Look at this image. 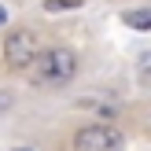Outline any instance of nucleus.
Wrapping results in <instances>:
<instances>
[{
  "label": "nucleus",
  "mask_w": 151,
  "mask_h": 151,
  "mask_svg": "<svg viewBox=\"0 0 151 151\" xmlns=\"http://www.w3.org/2000/svg\"><path fill=\"white\" fill-rule=\"evenodd\" d=\"M133 29H151V11H125L122 15Z\"/></svg>",
  "instance_id": "20e7f679"
},
{
  "label": "nucleus",
  "mask_w": 151,
  "mask_h": 151,
  "mask_svg": "<svg viewBox=\"0 0 151 151\" xmlns=\"http://www.w3.org/2000/svg\"><path fill=\"white\" fill-rule=\"evenodd\" d=\"M4 22H7V15H4V7H0V26H4Z\"/></svg>",
  "instance_id": "423d86ee"
},
{
  "label": "nucleus",
  "mask_w": 151,
  "mask_h": 151,
  "mask_svg": "<svg viewBox=\"0 0 151 151\" xmlns=\"http://www.w3.org/2000/svg\"><path fill=\"white\" fill-rule=\"evenodd\" d=\"M4 55H7V66L11 70H26L29 63H37V37L29 29H15L4 41Z\"/></svg>",
  "instance_id": "f03ea898"
},
{
  "label": "nucleus",
  "mask_w": 151,
  "mask_h": 151,
  "mask_svg": "<svg viewBox=\"0 0 151 151\" xmlns=\"http://www.w3.org/2000/svg\"><path fill=\"white\" fill-rule=\"evenodd\" d=\"M74 70H78V59H74V52H66V48H48V52L37 55V74H41V81L63 85V81L74 78Z\"/></svg>",
  "instance_id": "f257e3e1"
},
{
  "label": "nucleus",
  "mask_w": 151,
  "mask_h": 151,
  "mask_svg": "<svg viewBox=\"0 0 151 151\" xmlns=\"http://www.w3.org/2000/svg\"><path fill=\"white\" fill-rule=\"evenodd\" d=\"M81 0H44V7L48 11H59V7H78Z\"/></svg>",
  "instance_id": "39448f33"
},
{
  "label": "nucleus",
  "mask_w": 151,
  "mask_h": 151,
  "mask_svg": "<svg viewBox=\"0 0 151 151\" xmlns=\"http://www.w3.org/2000/svg\"><path fill=\"white\" fill-rule=\"evenodd\" d=\"M19 151H29V147H19Z\"/></svg>",
  "instance_id": "0eeeda50"
},
{
  "label": "nucleus",
  "mask_w": 151,
  "mask_h": 151,
  "mask_svg": "<svg viewBox=\"0 0 151 151\" xmlns=\"http://www.w3.org/2000/svg\"><path fill=\"white\" fill-rule=\"evenodd\" d=\"M118 147H122V137L107 125H88L78 133V151H118Z\"/></svg>",
  "instance_id": "7ed1b4c3"
}]
</instances>
